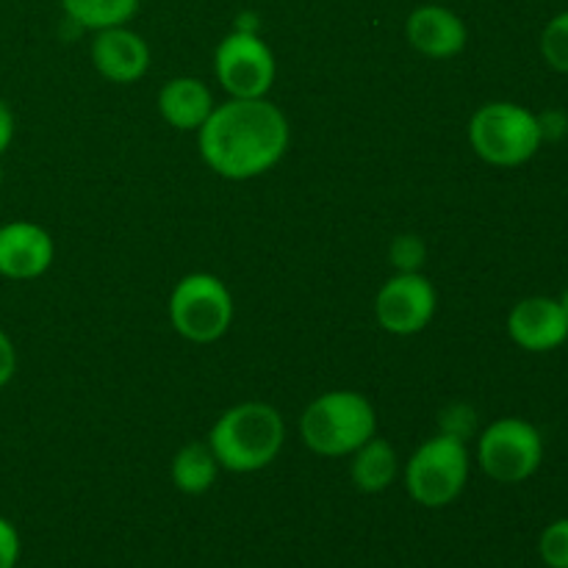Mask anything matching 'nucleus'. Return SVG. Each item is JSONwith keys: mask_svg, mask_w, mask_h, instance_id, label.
I'll return each instance as SVG.
<instances>
[{"mask_svg": "<svg viewBox=\"0 0 568 568\" xmlns=\"http://www.w3.org/2000/svg\"><path fill=\"white\" fill-rule=\"evenodd\" d=\"M20 532L6 516H0V568H17L20 564Z\"/></svg>", "mask_w": 568, "mask_h": 568, "instance_id": "obj_22", "label": "nucleus"}, {"mask_svg": "<svg viewBox=\"0 0 568 568\" xmlns=\"http://www.w3.org/2000/svg\"><path fill=\"white\" fill-rule=\"evenodd\" d=\"M560 305H564V311H566V314H568V288H566V292L564 294H560Z\"/></svg>", "mask_w": 568, "mask_h": 568, "instance_id": "obj_26", "label": "nucleus"}, {"mask_svg": "<svg viewBox=\"0 0 568 568\" xmlns=\"http://www.w3.org/2000/svg\"><path fill=\"white\" fill-rule=\"evenodd\" d=\"M55 242L39 222L14 220L0 225V277L37 281L53 266Z\"/></svg>", "mask_w": 568, "mask_h": 568, "instance_id": "obj_10", "label": "nucleus"}, {"mask_svg": "<svg viewBox=\"0 0 568 568\" xmlns=\"http://www.w3.org/2000/svg\"><path fill=\"white\" fill-rule=\"evenodd\" d=\"M214 92L209 83L192 75H178L161 87L159 92V114L170 128L183 133H197L214 114Z\"/></svg>", "mask_w": 568, "mask_h": 568, "instance_id": "obj_14", "label": "nucleus"}, {"mask_svg": "<svg viewBox=\"0 0 568 568\" xmlns=\"http://www.w3.org/2000/svg\"><path fill=\"white\" fill-rule=\"evenodd\" d=\"M436 311V286L422 272H397L383 283L375 297L377 325L392 336H416L430 325Z\"/></svg>", "mask_w": 568, "mask_h": 568, "instance_id": "obj_9", "label": "nucleus"}, {"mask_svg": "<svg viewBox=\"0 0 568 568\" xmlns=\"http://www.w3.org/2000/svg\"><path fill=\"white\" fill-rule=\"evenodd\" d=\"M216 475H220V464H216V455L211 453L209 442L183 444L170 466L172 486L181 494H189V497H200V494L211 491Z\"/></svg>", "mask_w": 568, "mask_h": 568, "instance_id": "obj_16", "label": "nucleus"}, {"mask_svg": "<svg viewBox=\"0 0 568 568\" xmlns=\"http://www.w3.org/2000/svg\"><path fill=\"white\" fill-rule=\"evenodd\" d=\"M372 436H377L375 405L349 388L320 394L300 416V438L320 458H349Z\"/></svg>", "mask_w": 568, "mask_h": 568, "instance_id": "obj_3", "label": "nucleus"}, {"mask_svg": "<svg viewBox=\"0 0 568 568\" xmlns=\"http://www.w3.org/2000/svg\"><path fill=\"white\" fill-rule=\"evenodd\" d=\"M17 364H20V358H17L14 342L9 338V333L0 331V388H6L14 381Z\"/></svg>", "mask_w": 568, "mask_h": 568, "instance_id": "obj_24", "label": "nucleus"}, {"mask_svg": "<svg viewBox=\"0 0 568 568\" xmlns=\"http://www.w3.org/2000/svg\"><path fill=\"white\" fill-rule=\"evenodd\" d=\"M150 44L142 33H136L128 26L103 28L94 31L92 39V64L105 81L111 83H136L148 75Z\"/></svg>", "mask_w": 568, "mask_h": 568, "instance_id": "obj_13", "label": "nucleus"}, {"mask_svg": "<svg viewBox=\"0 0 568 568\" xmlns=\"http://www.w3.org/2000/svg\"><path fill=\"white\" fill-rule=\"evenodd\" d=\"M349 477L364 494H383L394 486L399 475V455L386 438L372 436L349 455Z\"/></svg>", "mask_w": 568, "mask_h": 568, "instance_id": "obj_15", "label": "nucleus"}, {"mask_svg": "<svg viewBox=\"0 0 568 568\" xmlns=\"http://www.w3.org/2000/svg\"><path fill=\"white\" fill-rule=\"evenodd\" d=\"M405 39L416 53L433 61H447L466 50L469 28H466L464 17L449 6L425 3L416 6L405 20Z\"/></svg>", "mask_w": 568, "mask_h": 568, "instance_id": "obj_11", "label": "nucleus"}, {"mask_svg": "<svg viewBox=\"0 0 568 568\" xmlns=\"http://www.w3.org/2000/svg\"><path fill=\"white\" fill-rule=\"evenodd\" d=\"M477 464L483 475L503 486H519L530 480L544 464L541 430L519 416L491 422L477 438Z\"/></svg>", "mask_w": 568, "mask_h": 568, "instance_id": "obj_7", "label": "nucleus"}, {"mask_svg": "<svg viewBox=\"0 0 568 568\" xmlns=\"http://www.w3.org/2000/svg\"><path fill=\"white\" fill-rule=\"evenodd\" d=\"M469 449L460 438L438 433L410 453L403 466L408 497L422 508H447L464 494L469 483Z\"/></svg>", "mask_w": 568, "mask_h": 568, "instance_id": "obj_5", "label": "nucleus"}, {"mask_svg": "<svg viewBox=\"0 0 568 568\" xmlns=\"http://www.w3.org/2000/svg\"><path fill=\"white\" fill-rule=\"evenodd\" d=\"M508 336L527 353H552L568 342V314L558 297H525L510 308Z\"/></svg>", "mask_w": 568, "mask_h": 568, "instance_id": "obj_12", "label": "nucleus"}, {"mask_svg": "<svg viewBox=\"0 0 568 568\" xmlns=\"http://www.w3.org/2000/svg\"><path fill=\"white\" fill-rule=\"evenodd\" d=\"M64 14L87 31L128 26L136 17L142 0H59Z\"/></svg>", "mask_w": 568, "mask_h": 568, "instance_id": "obj_17", "label": "nucleus"}, {"mask_svg": "<svg viewBox=\"0 0 568 568\" xmlns=\"http://www.w3.org/2000/svg\"><path fill=\"white\" fill-rule=\"evenodd\" d=\"M14 133H17L14 111H11L9 103L0 98V155L11 148V142H14Z\"/></svg>", "mask_w": 568, "mask_h": 568, "instance_id": "obj_25", "label": "nucleus"}, {"mask_svg": "<svg viewBox=\"0 0 568 568\" xmlns=\"http://www.w3.org/2000/svg\"><path fill=\"white\" fill-rule=\"evenodd\" d=\"M538 555L547 568H568V519L544 527L538 538Z\"/></svg>", "mask_w": 568, "mask_h": 568, "instance_id": "obj_19", "label": "nucleus"}, {"mask_svg": "<svg viewBox=\"0 0 568 568\" xmlns=\"http://www.w3.org/2000/svg\"><path fill=\"white\" fill-rule=\"evenodd\" d=\"M170 322L192 344H214L231 331L236 305L225 281L211 272H189L170 294Z\"/></svg>", "mask_w": 568, "mask_h": 568, "instance_id": "obj_6", "label": "nucleus"}, {"mask_svg": "<svg viewBox=\"0 0 568 568\" xmlns=\"http://www.w3.org/2000/svg\"><path fill=\"white\" fill-rule=\"evenodd\" d=\"M538 125H541L544 142H558L568 133V114L560 109H549L538 114Z\"/></svg>", "mask_w": 568, "mask_h": 568, "instance_id": "obj_23", "label": "nucleus"}, {"mask_svg": "<svg viewBox=\"0 0 568 568\" xmlns=\"http://www.w3.org/2000/svg\"><path fill=\"white\" fill-rule=\"evenodd\" d=\"M292 142L281 105L270 98H231L197 131L205 166L225 181H253L275 170Z\"/></svg>", "mask_w": 568, "mask_h": 568, "instance_id": "obj_1", "label": "nucleus"}, {"mask_svg": "<svg viewBox=\"0 0 568 568\" xmlns=\"http://www.w3.org/2000/svg\"><path fill=\"white\" fill-rule=\"evenodd\" d=\"M541 55L552 70L568 75V9L555 14L541 31Z\"/></svg>", "mask_w": 568, "mask_h": 568, "instance_id": "obj_18", "label": "nucleus"}, {"mask_svg": "<svg viewBox=\"0 0 568 568\" xmlns=\"http://www.w3.org/2000/svg\"><path fill=\"white\" fill-rule=\"evenodd\" d=\"M469 144L491 166L527 164L544 144L538 114L510 100L483 103L469 120Z\"/></svg>", "mask_w": 568, "mask_h": 568, "instance_id": "obj_4", "label": "nucleus"}, {"mask_svg": "<svg viewBox=\"0 0 568 568\" xmlns=\"http://www.w3.org/2000/svg\"><path fill=\"white\" fill-rule=\"evenodd\" d=\"M475 425H477V416L469 405L455 403L442 414V433L460 438V442H466V438L475 433Z\"/></svg>", "mask_w": 568, "mask_h": 568, "instance_id": "obj_21", "label": "nucleus"}, {"mask_svg": "<svg viewBox=\"0 0 568 568\" xmlns=\"http://www.w3.org/2000/svg\"><path fill=\"white\" fill-rule=\"evenodd\" d=\"M214 75L231 98H266L277 75L275 53L258 31L233 28L214 50Z\"/></svg>", "mask_w": 568, "mask_h": 568, "instance_id": "obj_8", "label": "nucleus"}, {"mask_svg": "<svg viewBox=\"0 0 568 568\" xmlns=\"http://www.w3.org/2000/svg\"><path fill=\"white\" fill-rule=\"evenodd\" d=\"M286 444V422L281 410L261 399L231 405L209 430V447L225 471L253 475L275 464Z\"/></svg>", "mask_w": 568, "mask_h": 568, "instance_id": "obj_2", "label": "nucleus"}, {"mask_svg": "<svg viewBox=\"0 0 568 568\" xmlns=\"http://www.w3.org/2000/svg\"><path fill=\"white\" fill-rule=\"evenodd\" d=\"M427 258V247L419 236H397L392 244V264L397 272H419Z\"/></svg>", "mask_w": 568, "mask_h": 568, "instance_id": "obj_20", "label": "nucleus"}, {"mask_svg": "<svg viewBox=\"0 0 568 568\" xmlns=\"http://www.w3.org/2000/svg\"><path fill=\"white\" fill-rule=\"evenodd\" d=\"M0 186H3V166H0Z\"/></svg>", "mask_w": 568, "mask_h": 568, "instance_id": "obj_27", "label": "nucleus"}]
</instances>
